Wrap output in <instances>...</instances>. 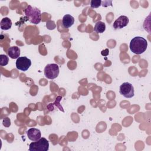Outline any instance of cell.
Returning <instances> with one entry per match:
<instances>
[{
  "instance_id": "cell-11",
  "label": "cell",
  "mask_w": 151,
  "mask_h": 151,
  "mask_svg": "<svg viewBox=\"0 0 151 151\" xmlns=\"http://www.w3.org/2000/svg\"><path fill=\"white\" fill-rule=\"evenodd\" d=\"M0 27L2 30H8L12 27V21L9 18L5 17L1 19Z\"/></svg>"
},
{
  "instance_id": "cell-15",
  "label": "cell",
  "mask_w": 151,
  "mask_h": 151,
  "mask_svg": "<svg viewBox=\"0 0 151 151\" xmlns=\"http://www.w3.org/2000/svg\"><path fill=\"white\" fill-rule=\"evenodd\" d=\"M62 99V97L61 96H58L57 98H56V100L55 101V102L54 103V104L60 109V110H61L62 111H64V110L63 109V107L61 106H60L59 104H60V101Z\"/></svg>"
},
{
  "instance_id": "cell-3",
  "label": "cell",
  "mask_w": 151,
  "mask_h": 151,
  "mask_svg": "<svg viewBox=\"0 0 151 151\" xmlns=\"http://www.w3.org/2000/svg\"><path fill=\"white\" fill-rule=\"evenodd\" d=\"M29 151H47L49 149V142L44 137H41L38 140L29 144Z\"/></svg>"
},
{
  "instance_id": "cell-16",
  "label": "cell",
  "mask_w": 151,
  "mask_h": 151,
  "mask_svg": "<svg viewBox=\"0 0 151 151\" xmlns=\"http://www.w3.org/2000/svg\"><path fill=\"white\" fill-rule=\"evenodd\" d=\"M3 125L6 127H8L11 125V120L9 118L5 117L3 120Z\"/></svg>"
},
{
  "instance_id": "cell-5",
  "label": "cell",
  "mask_w": 151,
  "mask_h": 151,
  "mask_svg": "<svg viewBox=\"0 0 151 151\" xmlns=\"http://www.w3.org/2000/svg\"><path fill=\"white\" fill-rule=\"evenodd\" d=\"M119 92L121 95L126 98H132L134 94L133 85L128 82H124L120 85Z\"/></svg>"
},
{
  "instance_id": "cell-1",
  "label": "cell",
  "mask_w": 151,
  "mask_h": 151,
  "mask_svg": "<svg viewBox=\"0 0 151 151\" xmlns=\"http://www.w3.org/2000/svg\"><path fill=\"white\" fill-rule=\"evenodd\" d=\"M130 49L132 52L139 55L143 53L147 49V41L142 37H135L130 41Z\"/></svg>"
},
{
  "instance_id": "cell-6",
  "label": "cell",
  "mask_w": 151,
  "mask_h": 151,
  "mask_svg": "<svg viewBox=\"0 0 151 151\" xmlns=\"http://www.w3.org/2000/svg\"><path fill=\"white\" fill-rule=\"evenodd\" d=\"M15 65L18 70L26 71L31 65V61L27 57H19L17 58Z\"/></svg>"
},
{
  "instance_id": "cell-4",
  "label": "cell",
  "mask_w": 151,
  "mask_h": 151,
  "mask_svg": "<svg viewBox=\"0 0 151 151\" xmlns=\"http://www.w3.org/2000/svg\"><path fill=\"white\" fill-rule=\"evenodd\" d=\"M44 71L46 78L53 80L57 78L59 74V66L57 64H48L45 66Z\"/></svg>"
},
{
  "instance_id": "cell-9",
  "label": "cell",
  "mask_w": 151,
  "mask_h": 151,
  "mask_svg": "<svg viewBox=\"0 0 151 151\" xmlns=\"http://www.w3.org/2000/svg\"><path fill=\"white\" fill-rule=\"evenodd\" d=\"M8 55L12 59H17L20 55V48L17 46H12L8 48Z\"/></svg>"
},
{
  "instance_id": "cell-8",
  "label": "cell",
  "mask_w": 151,
  "mask_h": 151,
  "mask_svg": "<svg viewBox=\"0 0 151 151\" xmlns=\"http://www.w3.org/2000/svg\"><path fill=\"white\" fill-rule=\"evenodd\" d=\"M27 133L28 139L33 142L37 141L41 137V131L36 128H31L28 129Z\"/></svg>"
},
{
  "instance_id": "cell-2",
  "label": "cell",
  "mask_w": 151,
  "mask_h": 151,
  "mask_svg": "<svg viewBox=\"0 0 151 151\" xmlns=\"http://www.w3.org/2000/svg\"><path fill=\"white\" fill-rule=\"evenodd\" d=\"M24 12L29 21L34 24H38L41 21V13L39 9L28 5L25 9Z\"/></svg>"
},
{
  "instance_id": "cell-12",
  "label": "cell",
  "mask_w": 151,
  "mask_h": 151,
  "mask_svg": "<svg viewBox=\"0 0 151 151\" xmlns=\"http://www.w3.org/2000/svg\"><path fill=\"white\" fill-rule=\"evenodd\" d=\"M106 29V24L102 21H98L96 23L93 28L94 31L97 33H103Z\"/></svg>"
},
{
  "instance_id": "cell-7",
  "label": "cell",
  "mask_w": 151,
  "mask_h": 151,
  "mask_svg": "<svg viewBox=\"0 0 151 151\" xmlns=\"http://www.w3.org/2000/svg\"><path fill=\"white\" fill-rule=\"evenodd\" d=\"M129 21V20L127 17L125 15H121L115 20L113 27L114 29H122L127 25Z\"/></svg>"
},
{
  "instance_id": "cell-13",
  "label": "cell",
  "mask_w": 151,
  "mask_h": 151,
  "mask_svg": "<svg viewBox=\"0 0 151 151\" xmlns=\"http://www.w3.org/2000/svg\"><path fill=\"white\" fill-rule=\"evenodd\" d=\"M9 58L7 55L5 54H1L0 55V65L1 66H5L8 64Z\"/></svg>"
},
{
  "instance_id": "cell-14",
  "label": "cell",
  "mask_w": 151,
  "mask_h": 151,
  "mask_svg": "<svg viewBox=\"0 0 151 151\" xmlns=\"http://www.w3.org/2000/svg\"><path fill=\"white\" fill-rule=\"evenodd\" d=\"M101 5V0H91L90 1V6L92 8H97Z\"/></svg>"
},
{
  "instance_id": "cell-10",
  "label": "cell",
  "mask_w": 151,
  "mask_h": 151,
  "mask_svg": "<svg viewBox=\"0 0 151 151\" xmlns=\"http://www.w3.org/2000/svg\"><path fill=\"white\" fill-rule=\"evenodd\" d=\"M74 23V18L70 15V14H66L65 15L62 19V24L63 26L65 28H68L70 27H71Z\"/></svg>"
}]
</instances>
